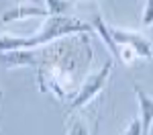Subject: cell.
Segmentation results:
<instances>
[{"instance_id": "obj_7", "label": "cell", "mask_w": 153, "mask_h": 135, "mask_svg": "<svg viewBox=\"0 0 153 135\" xmlns=\"http://www.w3.org/2000/svg\"><path fill=\"white\" fill-rule=\"evenodd\" d=\"M92 27H94V31L100 35V39L104 41L106 49L110 51V55H112V60L118 61V45L114 43V39L110 35V27L106 25V21L102 16H94V21H92Z\"/></svg>"}, {"instance_id": "obj_3", "label": "cell", "mask_w": 153, "mask_h": 135, "mask_svg": "<svg viewBox=\"0 0 153 135\" xmlns=\"http://www.w3.org/2000/svg\"><path fill=\"white\" fill-rule=\"evenodd\" d=\"M108 27H110V25H108ZM110 35H112V39H114L117 45H129V47H133L135 53H137L141 60L149 61L153 57V43L145 35H141V33L123 29V27H110Z\"/></svg>"}, {"instance_id": "obj_12", "label": "cell", "mask_w": 153, "mask_h": 135, "mask_svg": "<svg viewBox=\"0 0 153 135\" xmlns=\"http://www.w3.org/2000/svg\"><path fill=\"white\" fill-rule=\"evenodd\" d=\"M21 2H27V0H21Z\"/></svg>"}, {"instance_id": "obj_2", "label": "cell", "mask_w": 153, "mask_h": 135, "mask_svg": "<svg viewBox=\"0 0 153 135\" xmlns=\"http://www.w3.org/2000/svg\"><path fill=\"white\" fill-rule=\"evenodd\" d=\"M112 68H114V60L110 57L96 74H90V76L84 80V84L80 86V90L76 92V96L71 98L70 107H68V113H76L78 109H82L88 102H92V100L102 92V88H104L106 80H108L110 72H112Z\"/></svg>"}, {"instance_id": "obj_10", "label": "cell", "mask_w": 153, "mask_h": 135, "mask_svg": "<svg viewBox=\"0 0 153 135\" xmlns=\"http://www.w3.org/2000/svg\"><path fill=\"white\" fill-rule=\"evenodd\" d=\"M141 25L143 27H151L153 25V0H145L143 14H141Z\"/></svg>"}, {"instance_id": "obj_4", "label": "cell", "mask_w": 153, "mask_h": 135, "mask_svg": "<svg viewBox=\"0 0 153 135\" xmlns=\"http://www.w3.org/2000/svg\"><path fill=\"white\" fill-rule=\"evenodd\" d=\"M135 94H137V102H139V115H141V129L143 135H151V127H153V96H149L139 84L133 86Z\"/></svg>"}, {"instance_id": "obj_11", "label": "cell", "mask_w": 153, "mask_h": 135, "mask_svg": "<svg viewBox=\"0 0 153 135\" xmlns=\"http://www.w3.org/2000/svg\"><path fill=\"white\" fill-rule=\"evenodd\" d=\"M123 135H143V129H141V121L139 119H133V121L127 125L125 133Z\"/></svg>"}, {"instance_id": "obj_8", "label": "cell", "mask_w": 153, "mask_h": 135, "mask_svg": "<svg viewBox=\"0 0 153 135\" xmlns=\"http://www.w3.org/2000/svg\"><path fill=\"white\" fill-rule=\"evenodd\" d=\"M76 0H45L49 14H65L74 6Z\"/></svg>"}, {"instance_id": "obj_9", "label": "cell", "mask_w": 153, "mask_h": 135, "mask_svg": "<svg viewBox=\"0 0 153 135\" xmlns=\"http://www.w3.org/2000/svg\"><path fill=\"white\" fill-rule=\"evenodd\" d=\"M65 135H90V133H88V127H86L84 119L71 117L68 121V127H65Z\"/></svg>"}, {"instance_id": "obj_5", "label": "cell", "mask_w": 153, "mask_h": 135, "mask_svg": "<svg viewBox=\"0 0 153 135\" xmlns=\"http://www.w3.org/2000/svg\"><path fill=\"white\" fill-rule=\"evenodd\" d=\"M37 16H49L47 8H39V6H29V4H16L8 10L2 12L0 21L2 23H14V21H25V19H37Z\"/></svg>"}, {"instance_id": "obj_1", "label": "cell", "mask_w": 153, "mask_h": 135, "mask_svg": "<svg viewBox=\"0 0 153 135\" xmlns=\"http://www.w3.org/2000/svg\"><path fill=\"white\" fill-rule=\"evenodd\" d=\"M94 27L92 23H84L80 19H74L68 14H49L45 16V23L41 29L29 37H19V35H0V51H14V49H35L45 43H51L55 39L68 35H82V33H92Z\"/></svg>"}, {"instance_id": "obj_6", "label": "cell", "mask_w": 153, "mask_h": 135, "mask_svg": "<svg viewBox=\"0 0 153 135\" xmlns=\"http://www.w3.org/2000/svg\"><path fill=\"white\" fill-rule=\"evenodd\" d=\"M0 63L6 68H21V66H37L39 57L33 49H14V51H0Z\"/></svg>"}]
</instances>
